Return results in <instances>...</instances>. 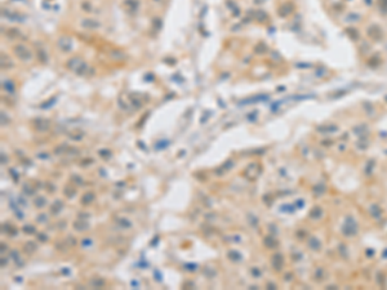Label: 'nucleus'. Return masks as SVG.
Instances as JSON below:
<instances>
[{"label": "nucleus", "mask_w": 387, "mask_h": 290, "mask_svg": "<svg viewBox=\"0 0 387 290\" xmlns=\"http://www.w3.org/2000/svg\"><path fill=\"white\" fill-rule=\"evenodd\" d=\"M23 192H25L26 195H34V190L28 185H25V187H23Z\"/></svg>", "instance_id": "nucleus-12"}, {"label": "nucleus", "mask_w": 387, "mask_h": 290, "mask_svg": "<svg viewBox=\"0 0 387 290\" xmlns=\"http://www.w3.org/2000/svg\"><path fill=\"white\" fill-rule=\"evenodd\" d=\"M23 231H25L26 234L31 235V234H35V232H36V228H35L34 226H31V224H26V226H23Z\"/></svg>", "instance_id": "nucleus-10"}, {"label": "nucleus", "mask_w": 387, "mask_h": 290, "mask_svg": "<svg viewBox=\"0 0 387 290\" xmlns=\"http://www.w3.org/2000/svg\"><path fill=\"white\" fill-rule=\"evenodd\" d=\"M119 223L122 224V227L123 228H129L130 226H132V223H130L129 221H127V219H124V218H122V219H119Z\"/></svg>", "instance_id": "nucleus-11"}, {"label": "nucleus", "mask_w": 387, "mask_h": 290, "mask_svg": "<svg viewBox=\"0 0 387 290\" xmlns=\"http://www.w3.org/2000/svg\"><path fill=\"white\" fill-rule=\"evenodd\" d=\"M3 231H5V234H8V235H12V236L17 235V230L14 228V227L9 226V224H3Z\"/></svg>", "instance_id": "nucleus-7"}, {"label": "nucleus", "mask_w": 387, "mask_h": 290, "mask_svg": "<svg viewBox=\"0 0 387 290\" xmlns=\"http://www.w3.org/2000/svg\"><path fill=\"white\" fill-rule=\"evenodd\" d=\"M185 267H186L187 271H195L197 266L196 264H185Z\"/></svg>", "instance_id": "nucleus-15"}, {"label": "nucleus", "mask_w": 387, "mask_h": 290, "mask_svg": "<svg viewBox=\"0 0 387 290\" xmlns=\"http://www.w3.org/2000/svg\"><path fill=\"white\" fill-rule=\"evenodd\" d=\"M90 285H92L93 288L99 289V288H103L105 285H106V282H105L103 279H92V280H90Z\"/></svg>", "instance_id": "nucleus-5"}, {"label": "nucleus", "mask_w": 387, "mask_h": 290, "mask_svg": "<svg viewBox=\"0 0 387 290\" xmlns=\"http://www.w3.org/2000/svg\"><path fill=\"white\" fill-rule=\"evenodd\" d=\"M65 193L69 197H74L75 196V193H76V190H75V187H71V186H67L66 188H65Z\"/></svg>", "instance_id": "nucleus-9"}, {"label": "nucleus", "mask_w": 387, "mask_h": 290, "mask_svg": "<svg viewBox=\"0 0 387 290\" xmlns=\"http://www.w3.org/2000/svg\"><path fill=\"white\" fill-rule=\"evenodd\" d=\"M9 172H11V173L13 174V176H12V177H13V179L18 181V176H17V173H14V172H13V169H11V170H9Z\"/></svg>", "instance_id": "nucleus-17"}, {"label": "nucleus", "mask_w": 387, "mask_h": 290, "mask_svg": "<svg viewBox=\"0 0 387 290\" xmlns=\"http://www.w3.org/2000/svg\"><path fill=\"white\" fill-rule=\"evenodd\" d=\"M62 208H63V202H62L61 200H57V201L53 202V205L50 206V213L53 215H57L58 213L61 211Z\"/></svg>", "instance_id": "nucleus-3"}, {"label": "nucleus", "mask_w": 387, "mask_h": 290, "mask_svg": "<svg viewBox=\"0 0 387 290\" xmlns=\"http://www.w3.org/2000/svg\"><path fill=\"white\" fill-rule=\"evenodd\" d=\"M44 221H47V215H45V214H40V215H39L37 222H44Z\"/></svg>", "instance_id": "nucleus-16"}, {"label": "nucleus", "mask_w": 387, "mask_h": 290, "mask_svg": "<svg viewBox=\"0 0 387 290\" xmlns=\"http://www.w3.org/2000/svg\"><path fill=\"white\" fill-rule=\"evenodd\" d=\"M11 257H13V259H14V260H18V259H19L18 251H16V250H12V251H11Z\"/></svg>", "instance_id": "nucleus-14"}, {"label": "nucleus", "mask_w": 387, "mask_h": 290, "mask_svg": "<svg viewBox=\"0 0 387 290\" xmlns=\"http://www.w3.org/2000/svg\"><path fill=\"white\" fill-rule=\"evenodd\" d=\"M14 54H16L19 60H22V61H30L31 57H32L31 52L22 44H18V45L14 47Z\"/></svg>", "instance_id": "nucleus-1"}, {"label": "nucleus", "mask_w": 387, "mask_h": 290, "mask_svg": "<svg viewBox=\"0 0 387 290\" xmlns=\"http://www.w3.org/2000/svg\"><path fill=\"white\" fill-rule=\"evenodd\" d=\"M25 248H27V253H34L36 249H37V245L35 244V243H32V241H27L26 243V245H25Z\"/></svg>", "instance_id": "nucleus-8"}, {"label": "nucleus", "mask_w": 387, "mask_h": 290, "mask_svg": "<svg viewBox=\"0 0 387 290\" xmlns=\"http://www.w3.org/2000/svg\"><path fill=\"white\" fill-rule=\"evenodd\" d=\"M86 244H88V245H90V244H92V241H90V240H86V239H85V240L83 241V246H84V248L86 246Z\"/></svg>", "instance_id": "nucleus-18"}, {"label": "nucleus", "mask_w": 387, "mask_h": 290, "mask_svg": "<svg viewBox=\"0 0 387 290\" xmlns=\"http://www.w3.org/2000/svg\"><path fill=\"white\" fill-rule=\"evenodd\" d=\"M94 200V193L93 192H86V193H84V196L81 197V200H80V202L83 205H88V204H90L92 201Z\"/></svg>", "instance_id": "nucleus-4"}, {"label": "nucleus", "mask_w": 387, "mask_h": 290, "mask_svg": "<svg viewBox=\"0 0 387 290\" xmlns=\"http://www.w3.org/2000/svg\"><path fill=\"white\" fill-rule=\"evenodd\" d=\"M37 240L44 243V241H48V236L44 235V234H37Z\"/></svg>", "instance_id": "nucleus-13"}, {"label": "nucleus", "mask_w": 387, "mask_h": 290, "mask_svg": "<svg viewBox=\"0 0 387 290\" xmlns=\"http://www.w3.org/2000/svg\"><path fill=\"white\" fill-rule=\"evenodd\" d=\"M74 228H75L76 231H79V232H84V231H86V230L89 228V224L86 223L84 219L79 218V219H77L75 223H74Z\"/></svg>", "instance_id": "nucleus-2"}, {"label": "nucleus", "mask_w": 387, "mask_h": 290, "mask_svg": "<svg viewBox=\"0 0 387 290\" xmlns=\"http://www.w3.org/2000/svg\"><path fill=\"white\" fill-rule=\"evenodd\" d=\"M34 204H35V206L36 208H39V209H41V208H44L45 205H47V200H45V197L44 196H37L35 200H34Z\"/></svg>", "instance_id": "nucleus-6"}]
</instances>
